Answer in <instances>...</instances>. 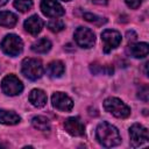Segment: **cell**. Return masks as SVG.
<instances>
[{
  "label": "cell",
  "mask_w": 149,
  "mask_h": 149,
  "mask_svg": "<svg viewBox=\"0 0 149 149\" xmlns=\"http://www.w3.org/2000/svg\"><path fill=\"white\" fill-rule=\"evenodd\" d=\"M95 137H97V141L106 148L115 147L121 142V136L116 127H114L113 125L106 121H102L101 123L98 125L95 130Z\"/></svg>",
  "instance_id": "6da1fadb"
},
{
  "label": "cell",
  "mask_w": 149,
  "mask_h": 149,
  "mask_svg": "<svg viewBox=\"0 0 149 149\" xmlns=\"http://www.w3.org/2000/svg\"><path fill=\"white\" fill-rule=\"evenodd\" d=\"M21 72L26 78L30 80H37L44 73L43 64L37 58H24L21 64Z\"/></svg>",
  "instance_id": "7a4b0ae2"
},
{
  "label": "cell",
  "mask_w": 149,
  "mask_h": 149,
  "mask_svg": "<svg viewBox=\"0 0 149 149\" xmlns=\"http://www.w3.org/2000/svg\"><path fill=\"white\" fill-rule=\"evenodd\" d=\"M104 108L115 118L125 119L130 115V108L119 98L109 97L104 101Z\"/></svg>",
  "instance_id": "3957f363"
},
{
  "label": "cell",
  "mask_w": 149,
  "mask_h": 149,
  "mask_svg": "<svg viewBox=\"0 0 149 149\" xmlns=\"http://www.w3.org/2000/svg\"><path fill=\"white\" fill-rule=\"evenodd\" d=\"M2 51L8 56H17L23 50V42L22 40L15 34H8L3 37L1 42Z\"/></svg>",
  "instance_id": "277c9868"
},
{
  "label": "cell",
  "mask_w": 149,
  "mask_h": 149,
  "mask_svg": "<svg viewBox=\"0 0 149 149\" xmlns=\"http://www.w3.org/2000/svg\"><path fill=\"white\" fill-rule=\"evenodd\" d=\"M1 90L5 94L14 97L20 94L23 91V84L16 76L7 74L1 80Z\"/></svg>",
  "instance_id": "5b68a950"
},
{
  "label": "cell",
  "mask_w": 149,
  "mask_h": 149,
  "mask_svg": "<svg viewBox=\"0 0 149 149\" xmlns=\"http://www.w3.org/2000/svg\"><path fill=\"white\" fill-rule=\"evenodd\" d=\"M129 137H130L132 147H134V148L140 147V146L147 143L149 140L148 129L140 123H134L129 128Z\"/></svg>",
  "instance_id": "8992f818"
},
{
  "label": "cell",
  "mask_w": 149,
  "mask_h": 149,
  "mask_svg": "<svg viewBox=\"0 0 149 149\" xmlns=\"http://www.w3.org/2000/svg\"><path fill=\"white\" fill-rule=\"evenodd\" d=\"M101 41H102V49L104 52L108 54L113 49L118 48L121 43V34L113 29H106L101 33Z\"/></svg>",
  "instance_id": "52a82bcc"
},
{
  "label": "cell",
  "mask_w": 149,
  "mask_h": 149,
  "mask_svg": "<svg viewBox=\"0 0 149 149\" xmlns=\"http://www.w3.org/2000/svg\"><path fill=\"white\" fill-rule=\"evenodd\" d=\"M74 41L79 47L88 49L95 43V35L86 27H78L74 31Z\"/></svg>",
  "instance_id": "ba28073f"
},
{
  "label": "cell",
  "mask_w": 149,
  "mask_h": 149,
  "mask_svg": "<svg viewBox=\"0 0 149 149\" xmlns=\"http://www.w3.org/2000/svg\"><path fill=\"white\" fill-rule=\"evenodd\" d=\"M40 7L42 13L48 17H58L65 13L62 5L56 0H42Z\"/></svg>",
  "instance_id": "9c48e42d"
},
{
  "label": "cell",
  "mask_w": 149,
  "mask_h": 149,
  "mask_svg": "<svg viewBox=\"0 0 149 149\" xmlns=\"http://www.w3.org/2000/svg\"><path fill=\"white\" fill-rule=\"evenodd\" d=\"M51 102H52V106L55 108L63 111V112H69L73 107L72 99L63 92H55L51 97Z\"/></svg>",
  "instance_id": "30bf717a"
},
{
  "label": "cell",
  "mask_w": 149,
  "mask_h": 149,
  "mask_svg": "<svg viewBox=\"0 0 149 149\" xmlns=\"http://www.w3.org/2000/svg\"><path fill=\"white\" fill-rule=\"evenodd\" d=\"M64 128L69 134L73 136H83L85 134V126L77 116L68 118L64 122Z\"/></svg>",
  "instance_id": "8fae6325"
},
{
  "label": "cell",
  "mask_w": 149,
  "mask_h": 149,
  "mask_svg": "<svg viewBox=\"0 0 149 149\" xmlns=\"http://www.w3.org/2000/svg\"><path fill=\"white\" fill-rule=\"evenodd\" d=\"M23 27L27 33H29L33 36H36L37 34L41 33V30L43 28V20L38 15H31L30 17H28L24 21Z\"/></svg>",
  "instance_id": "7c38bea8"
},
{
  "label": "cell",
  "mask_w": 149,
  "mask_h": 149,
  "mask_svg": "<svg viewBox=\"0 0 149 149\" xmlns=\"http://www.w3.org/2000/svg\"><path fill=\"white\" fill-rule=\"evenodd\" d=\"M128 52L130 56L135 58H143L149 52L148 43L141 42V43H132L128 45Z\"/></svg>",
  "instance_id": "4fadbf2b"
},
{
  "label": "cell",
  "mask_w": 149,
  "mask_h": 149,
  "mask_svg": "<svg viewBox=\"0 0 149 149\" xmlns=\"http://www.w3.org/2000/svg\"><path fill=\"white\" fill-rule=\"evenodd\" d=\"M30 104L37 108L40 107H43L45 104H47V94L43 90H40V88H34L30 91L29 93V97H28Z\"/></svg>",
  "instance_id": "5bb4252c"
},
{
  "label": "cell",
  "mask_w": 149,
  "mask_h": 149,
  "mask_svg": "<svg viewBox=\"0 0 149 149\" xmlns=\"http://www.w3.org/2000/svg\"><path fill=\"white\" fill-rule=\"evenodd\" d=\"M65 71L64 63L62 61H52L48 64L47 72L51 78H59Z\"/></svg>",
  "instance_id": "9a60e30c"
},
{
  "label": "cell",
  "mask_w": 149,
  "mask_h": 149,
  "mask_svg": "<svg viewBox=\"0 0 149 149\" xmlns=\"http://www.w3.org/2000/svg\"><path fill=\"white\" fill-rule=\"evenodd\" d=\"M21 118L13 111L0 109V123L3 125H16L19 123Z\"/></svg>",
  "instance_id": "2e32d148"
},
{
  "label": "cell",
  "mask_w": 149,
  "mask_h": 149,
  "mask_svg": "<svg viewBox=\"0 0 149 149\" xmlns=\"http://www.w3.org/2000/svg\"><path fill=\"white\" fill-rule=\"evenodd\" d=\"M16 22H17V16L14 13L7 12V10L0 12V26L1 27L12 28L16 24Z\"/></svg>",
  "instance_id": "e0dca14e"
},
{
  "label": "cell",
  "mask_w": 149,
  "mask_h": 149,
  "mask_svg": "<svg viewBox=\"0 0 149 149\" xmlns=\"http://www.w3.org/2000/svg\"><path fill=\"white\" fill-rule=\"evenodd\" d=\"M50 49H51V42L45 37L40 38L31 44V50L36 54H47Z\"/></svg>",
  "instance_id": "ac0fdd59"
},
{
  "label": "cell",
  "mask_w": 149,
  "mask_h": 149,
  "mask_svg": "<svg viewBox=\"0 0 149 149\" xmlns=\"http://www.w3.org/2000/svg\"><path fill=\"white\" fill-rule=\"evenodd\" d=\"M31 125L35 129L40 130V132H49L50 130V122L45 116L38 115V116H34L31 119Z\"/></svg>",
  "instance_id": "d6986e66"
},
{
  "label": "cell",
  "mask_w": 149,
  "mask_h": 149,
  "mask_svg": "<svg viewBox=\"0 0 149 149\" xmlns=\"http://www.w3.org/2000/svg\"><path fill=\"white\" fill-rule=\"evenodd\" d=\"M91 71L95 74H100V73H106V74H112L113 73V66L111 65H101L98 63H92L90 66Z\"/></svg>",
  "instance_id": "ffe728a7"
},
{
  "label": "cell",
  "mask_w": 149,
  "mask_h": 149,
  "mask_svg": "<svg viewBox=\"0 0 149 149\" xmlns=\"http://www.w3.org/2000/svg\"><path fill=\"white\" fill-rule=\"evenodd\" d=\"M33 5H34L33 0H15L14 1V7L22 13L30 10L33 8Z\"/></svg>",
  "instance_id": "44dd1931"
},
{
  "label": "cell",
  "mask_w": 149,
  "mask_h": 149,
  "mask_svg": "<svg viewBox=\"0 0 149 149\" xmlns=\"http://www.w3.org/2000/svg\"><path fill=\"white\" fill-rule=\"evenodd\" d=\"M48 28L52 33H59L64 29V22L59 19H54L48 22Z\"/></svg>",
  "instance_id": "7402d4cb"
},
{
  "label": "cell",
  "mask_w": 149,
  "mask_h": 149,
  "mask_svg": "<svg viewBox=\"0 0 149 149\" xmlns=\"http://www.w3.org/2000/svg\"><path fill=\"white\" fill-rule=\"evenodd\" d=\"M84 19L86 20V21H88V22H92V23H95V24H102V23H105L107 20L105 19V17H101V16H98V15H95V14H92V13H85L84 15Z\"/></svg>",
  "instance_id": "603a6c76"
},
{
  "label": "cell",
  "mask_w": 149,
  "mask_h": 149,
  "mask_svg": "<svg viewBox=\"0 0 149 149\" xmlns=\"http://www.w3.org/2000/svg\"><path fill=\"white\" fill-rule=\"evenodd\" d=\"M137 97H139L141 100H143V101H148L149 90H148V86H147V85H144V86H141V87H140Z\"/></svg>",
  "instance_id": "cb8c5ba5"
},
{
  "label": "cell",
  "mask_w": 149,
  "mask_h": 149,
  "mask_svg": "<svg viewBox=\"0 0 149 149\" xmlns=\"http://www.w3.org/2000/svg\"><path fill=\"white\" fill-rule=\"evenodd\" d=\"M126 5L132 8V9H136L137 7H140V5L142 3V0H125Z\"/></svg>",
  "instance_id": "d4e9b609"
},
{
  "label": "cell",
  "mask_w": 149,
  "mask_h": 149,
  "mask_svg": "<svg viewBox=\"0 0 149 149\" xmlns=\"http://www.w3.org/2000/svg\"><path fill=\"white\" fill-rule=\"evenodd\" d=\"M7 2H8V0H0V7L3 6V5H6Z\"/></svg>",
  "instance_id": "484cf974"
},
{
  "label": "cell",
  "mask_w": 149,
  "mask_h": 149,
  "mask_svg": "<svg viewBox=\"0 0 149 149\" xmlns=\"http://www.w3.org/2000/svg\"><path fill=\"white\" fill-rule=\"evenodd\" d=\"M63 1H70V0H63Z\"/></svg>",
  "instance_id": "4316f807"
}]
</instances>
